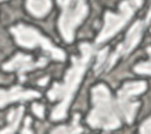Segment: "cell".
Masks as SVG:
<instances>
[{
    "label": "cell",
    "mask_w": 151,
    "mask_h": 134,
    "mask_svg": "<svg viewBox=\"0 0 151 134\" xmlns=\"http://www.w3.org/2000/svg\"><path fill=\"white\" fill-rule=\"evenodd\" d=\"M46 63V59L41 58L39 61H33L31 56L25 54H17L9 62L4 65V69L6 71H15L19 73L20 79H24V74L28 71L35 69L38 67H42Z\"/></svg>",
    "instance_id": "8"
},
{
    "label": "cell",
    "mask_w": 151,
    "mask_h": 134,
    "mask_svg": "<svg viewBox=\"0 0 151 134\" xmlns=\"http://www.w3.org/2000/svg\"><path fill=\"white\" fill-rule=\"evenodd\" d=\"M26 6L31 14L37 18H42L50 12L52 4L51 0H27Z\"/></svg>",
    "instance_id": "10"
},
{
    "label": "cell",
    "mask_w": 151,
    "mask_h": 134,
    "mask_svg": "<svg viewBox=\"0 0 151 134\" xmlns=\"http://www.w3.org/2000/svg\"><path fill=\"white\" fill-rule=\"evenodd\" d=\"M143 0H124L119 6L118 13H111L106 12L105 14V22L103 26V29L97 36L96 42L101 43L107 41L111 36L117 34L132 18L134 12L142 6Z\"/></svg>",
    "instance_id": "3"
},
{
    "label": "cell",
    "mask_w": 151,
    "mask_h": 134,
    "mask_svg": "<svg viewBox=\"0 0 151 134\" xmlns=\"http://www.w3.org/2000/svg\"><path fill=\"white\" fill-rule=\"evenodd\" d=\"M146 22L151 25V8H150V11H149V13H147V16H146Z\"/></svg>",
    "instance_id": "19"
},
{
    "label": "cell",
    "mask_w": 151,
    "mask_h": 134,
    "mask_svg": "<svg viewBox=\"0 0 151 134\" xmlns=\"http://www.w3.org/2000/svg\"><path fill=\"white\" fill-rule=\"evenodd\" d=\"M0 1H1V0H0Z\"/></svg>",
    "instance_id": "20"
},
{
    "label": "cell",
    "mask_w": 151,
    "mask_h": 134,
    "mask_svg": "<svg viewBox=\"0 0 151 134\" xmlns=\"http://www.w3.org/2000/svg\"><path fill=\"white\" fill-rule=\"evenodd\" d=\"M134 71L139 74H149L151 75V59L146 62H142L134 67Z\"/></svg>",
    "instance_id": "13"
},
{
    "label": "cell",
    "mask_w": 151,
    "mask_h": 134,
    "mask_svg": "<svg viewBox=\"0 0 151 134\" xmlns=\"http://www.w3.org/2000/svg\"><path fill=\"white\" fill-rule=\"evenodd\" d=\"M106 55H107V48H105V49H103V51L99 52V54H98V61H97L96 67H94V69H96L97 73L100 72L104 68V62L106 60Z\"/></svg>",
    "instance_id": "14"
},
{
    "label": "cell",
    "mask_w": 151,
    "mask_h": 134,
    "mask_svg": "<svg viewBox=\"0 0 151 134\" xmlns=\"http://www.w3.org/2000/svg\"><path fill=\"white\" fill-rule=\"evenodd\" d=\"M40 94L35 91H28L24 89L21 87H14L9 91H2L0 89V107L19 100H29L34 98H39Z\"/></svg>",
    "instance_id": "9"
},
{
    "label": "cell",
    "mask_w": 151,
    "mask_h": 134,
    "mask_svg": "<svg viewBox=\"0 0 151 134\" xmlns=\"http://www.w3.org/2000/svg\"><path fill=\"white\" fill-rule=\"evenodd\" d=\"M146 89V83L144 81H133V82H125L123 87L119 89L117 94V107L118 110L124 118V120L131 123L134 120L137 109L139 107V102L134 100V98L142 94Z\"/></svg>",
    "instance_id": "5"
},
{
    "label": "cell",
    "mask_w": 151,
    "mask_h": 134,
    "mask_svg": "<svg viewBox=\"0 0 151 134\" xmlns=\"http://www.w3.org/2000/svg\"><path fill=\"white\" fill-rule=\"evenodd\" d=\"M92 110L87 116V122L91 127L111 130L120 126L122 115L116 100L112 99L105 85H97L92 88Z\"/></svg>",
    "instance_id": "2"
},
{
    "label": "cell",
    "mask_w": 151,
    "mask_h": 134,
    "mask_svg": "<svg viewBox=\"0 0 151 134\" xmlns=\"http://www.w3.org/2000/svg\"><path fill=\"white\" fill-rule=\"evenodd\" d=\"M142 34H143V24L142 21H137L127 32L124 42L119 43L117 49L114 51V53L109 58L107 62H106V69H110L113 63L122 56H126L127 54H130L134 47L139 43L140 39H142Z\"/></svg>",
    "instance_id": "7"
},
{
    "label": "cell",
    "mask_w": 151,
    "mask_h": 134,
    "mask_svg": "<svg viewBox=\"0 0 151 134\" xmlns=\"http://www.w3.org/2000/svg\"><path fill=\"white\" fill-rule=\"evenodd\" d=\"M11 32L13 33L19 45L27 48H33L39 46L45 52H47L53 59H57V60L65 59V53L60 48H57L55 46H53V43L45 36H42L37 29L28 26H24V25H18L13 27Z\"/></svg>",
    "instance_id": "4"
},
{
    "label": "cell",
    "mask_w": 151,
    "mask_h": 134,
    "mask_svg": "<svg viewBox=\"0 0 151 134\" xmlns=\"http://www.w3.org/2000/svg\"><path fill=\"white\" fill-rule=\"evenodd\" d=\"M29 123H31V119H26V122H25V127H24V130L21 134H32V130L29 128Z\"/></svg>",
    "instance_id": "17"
},
{
    "label": "cell",
    "mask_w": 151,
    "mask_h": 134,
    "mask_svg": "<svg viewBox=\"0 0 151 134\" xmlns=\"http://www.w3.org/2000/svg\"><path fill=\"white\" fill-rule=\"evenodd\" d=\"M83 128L79 123V115L76 114L72 122L67 126H59L51 132V134H80Z\"/></svg>",
    "instance_id": "12"
},
{
    "label": "cell",
    "mask_w": 151,
    "mask_h": 134,
    "mask_svg": "<svg viewBox=\"0 0 151 134\" xmlns=\"http://www.w3.org/2000/svg\"><path fill=\"white\" fill-rule=\"evenodd\" d=\"M32 109L34 112V114L38 116V118H42L44 116V106L40 105V103H34L32 106Z\"/></svg>",
    "instance_id": "16"
},
{
    "label": "cell",
    "mask_w": 151,
    "mask_h": 134,
    "mask_svg": "<svg viewBox=\"0 0 151 134\" xmlns=\"http://www.w3.org/2000/svg\"><path fill=\"white\" fill-rule=\"evenodd\" d=\"M139 134H151V116H149L139 128Z\"/></svg>",
    "instance_id": "15"
},
{
    "label": "cell",
    "mask_w": 151,
    "mask_h": 134,
    "mask_svg": "<svg viewBox=\"0 0 151 134\" xmlns=\"http://www.w3.org/2000/svg\"><path fill=\"white\" fill-rule=\"evenodd\" d=\"M74 0H58V4L61 6V8H65L67 6H70Z\"/></svg>",
    "instance_id": "18"
},
{
    "label": "cell",
    "mask_w": 151,
    "mask_h": 134,
    "mask_svg": "<svg viewBox=\"0 0 151 134\" xmlns=\"http://www.w3.org/2000/svg\"><path fill=\"white\" fill-rule=\"evenodd\" d=\"M80 55L72 58V66L67 71L64 82L54 83L53 87L48 91L47 95L50 100L58 101V105L52 112L53 120H61L66 116L70 103L78 89V86L84 76V73L90 63V60L93 55V47L85 42L79 46Z\"/></svg>",
    "instance_id": "1"
},
{
    "label": "cell",
    "mask_w": 151,
    "mask_h": 134,
    "mask_svg": "<svg viewBox=\"0 0 151 134\" xmlns=\"http://www.w3.org/2000/svg\"><path fill=\"white\" fill-rule=\"evenodd\" d=\"M22 112H24V108L22 107H19L18 109L15 110H12L9 116H8V126L4 129L0 130V134H14V132L17 130L19 123H20V120H21V116H22Z\"/></svg>",
    "instance_id": "11"
},
{
    "label": "cell",
    "mask_w": 151,
    "mask_h": 134,
    "mask_svg": "<svg viewBox=\"0 0 151 134\" xmlns=\"http://www.w3.org/2000/svg\"><path fill=\"white\" fill-rule=\"evenodd\" d=\"M88 12L86 0H74L70 6L63 8L59 19V29L65 41L71 42L73 40L76 28L86 18Z\"/></svg>",
    "instance_id": "6"
}]
</instances>
